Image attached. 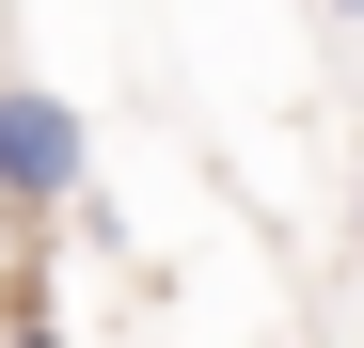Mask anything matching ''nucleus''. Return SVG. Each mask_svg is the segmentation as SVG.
I'll return each mask as SVG.
<instances>
[{
    "mask_svg": "<svg viewBox=\"0 0 364 348\" xmlns=\"http://www.w3.org/2000/svg\"><path fill=\"white\" fill-rule=\"evenodd\" d=\"M333 16H364V0H333Z\"/></svg>",
    "mask_w": 364,
    "mask_h": 348,
    "instance_id": "nucleus-3",
    "label": "nucleus"
},
{
    "mask_svg": "<svg viewBox=\"0 0 364 348\" xmlns=\"http://www.w3.org/2000/svg\"><path fill=\"white\" fill-rule=\"evenodd\" d=\"M16 348H64V332H48V317H16Z\"/></svg>",
    "mask_w": 364,
    "mask_h": 348,
    "instance_id": "nucleus-2",
    "label": "nucleus"
},
{
    "mask_svg": "<svg viewBox=\"0 0 364 348\" xmlns=\"http://www.w3.org/2000/svg\"><path fill=\"white\" fill-rule=\"evenodd\" d=\"M0 174H16V206H32V222H64V206H80V111L16 80V95H0Z\"/></svg>",
    "mask_w": 364,
    "mask_h": 348,
    "instance_id": "nucleus-1",
    "label": "nucleus"
}]
</instances>
